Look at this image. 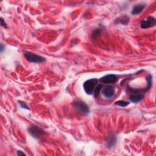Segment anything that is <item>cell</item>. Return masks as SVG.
I'll list each match as a JSON object with an SVG mask.
<instances>
[{
    "instance_id": "obj_1",
    "label": "cell",
    "mask_w": 156,
    "mask_h": 156,
    "mask_svg": "<svg viewBox=\"0 0 156 156\" xmlns=\"http://www.w3.org/2000/svg\"><path fill=\"white\" fill-rule=\"evenodd\" d=\"M99 80L96 78H93L87 81H86L83 84V87L85 93L87 95H92L96 86L98 85V83Z\"/></svg>"
},
{
    "instance_id": "obj_2",
    "label": "cell",
    "mask_w": 156,
    "mask_h": 156,
    "mask_svg": "<svg viewBox=\"0 0 156 156\" xmlns=\"http://www.w3.org/2000/svg\"><path fill=\"white\" fill-rule=\"evenodd\" d=\"M24 56L26 58V59L31 63L38 64L44 62L46 61V59H45V57L37 54H35L32 52L28 51L24 52Z\"/></svg>"
},
{
    "instance_id": "obj_3",
    "label": "cell",
    "mask_w": 156,
    "mask_h": 156,
    "mask_svg": "<svg viewBox=\"0 0 156 156\" xmlns=\"http://www.w3.org/2000/svg\"><path fill=\"white\" fill-rule=\"evenodd\" d=\"M72 105L77 112L82 114L87 115L90 112L88 106L83 101H75Z\"/></svg>"
},
{
    "instance_id": "obj_4",
    "label": "cell",
    "mask_w": 156,
    "mask_h": 156,
    "mask_svg": "<svg viewBox=\"0 0 156 156\" xmlns=\"http://www.w3.org/2000/svg\"><path fill=\"white\" fill-rule=\"evenodd\" d=\"M119 77L116 75H113V74H109V75H107L103 77H102L99 80L101 83L104 84H113L116 83L118 81Z\"/></svg>"
},
{
    "instance_id": "obj_5",
    "label": "cell",
    "mask_w": 156,
    "mask_h": 156,
    "mask_svg": "<svg viewBox=\"0 0 156 156\" xmlns=\"http://www.w3.org/2000/svg\"><path fill=\"white\" fill-rule=\"evenodd\" d=\"M28 132L32 137L39 139L41 137H44L45 135V131L43 129L40 128L39 127L36 126H32L30 127L29 128H28Z\"/></svg>"
},
{
    "instance_id": "obj_6",
    "label": "cell",
    "mask_w": 156,
    "mask_h": 156,
    "mask_svg": "<svg viewBox=\"0 0 156 156\" xmlns=\"http://www.w3.org/2000/svg\"><path fill=\"white\" fill-rule=\"evenodd\" d=\"M115 93V90L113 87L111 85H106L102 90V94L106 99H110L112 98Z\"/></svg>"
},
{
    "instance_id": "obj_7",
    "label": "cell",
    "mask_w": 156,
    "mask_h": 156,
    "mask_svg": "<svg viewBox=\"0 0 156 156\" xmlns=\"http://www.w3.org/2000/svg\"><path fill=\"white\" fill-rule=\"evenodd\" d=\"M156 24V20L154 17L150 16L147 17L146 20L142 21L140 23V27L142 29H148L151 27H154Z\"/></svg>"
},
{
    "instance_id": "obj_8",
    "label": "cell",
    "mask_w": 156,
    "mask_h": 156,
    "mask_svg": "<svg viewBox=\"0 0 156 156\" xmlns=\"http://www.w3.org/2000/svg\"><path fill=\"white\" fill-rule=\"evenodd\" d=\"M144 97H145L144 93H132L130 95L129 100L132 102H134V103H137V102H138L140 101H142Z\"/></svg>"
},
{
    "instance_id": "obj_9",
    "label": "cell",
    "mask_w": 156,
    "mask_h": 156,
    "mask_svg": "<svg viewBox=\"0 0 156 156\" xmlns=\"http://www.w3.org/2000/svg\"><path fill=\"white\" fill-rule=\"evenodd\" d=\"M146 7V5L145 4H138L135 6H134L133 9L131 12V14L133 15H138L143 12L144 9Z\"/></svg>"
},
{
    "instance_id": "obj_10",
    "label": "cell",
    "mask_w": 156,
    "mask_h": 156,
    "mask_svg": "<svg viewBox=\"0 0 156 156\" xmlns=\"http://www.w3.org/2000/svg\"><path fill=\"white\" fill-rule=\"evenodd\" d=\"M117 142V138L115 135H111L108 137L107 141V147L108 148H111Z\"/></svg>"
},
{
    "instance_id": "obj_11",
    "label": "cell",
    "mask_w": 156,
    "mask_h": 156,
    "mask_svg": "<svg viewBox=\"0 0 156 156\" xmlns=\"http://www.w3.org/2000/svg\"><path fill=\"white\" fill-rule=\"evenodd\" d=\"M129 20L130 18L128 15H124L119 17L117 19V21H118V23H120V24H123V25H127V24H128L129 22Z\"/></svg>"
},
{
    "instance_id": "obj_12",
    "label": "cell",
    "mask_w": 156,
    "mask_h": 156,
    "mask_svg": "<svg viewBox=\"0 0 156 156\" xmlns=\"http://www.w3.org/2000/svg\"><path fill=\"white\" fill-rule=\"evenodd\" d=\"M146 80L147 82V87L145 88V90L147 92V91H149L152 87V83H153V76H152V75H149L146 77Z\"/></svg>"
},
{
    "instance_id": "obj_13",
    "label": "cell",
    "mask_w": 156,
    "mask_h": 156,
    "mask_svg": "<svg viewBox=\"0 0 156 156\" xmlns=\"http://www.w3.org/2000/svg\"><path fill=\"white\" fill-rule=\"evenodd\" d=\"M102 29L101 28L96 29L92 32V39H96L98 37H99L102 33Z\"/></svg>"
},
{
    "instance_id": "obj_14",
    "label": "cell",
    "mask_w": 156,
    "mask_h": 156,
    "mask_svg": "<svg viewBox=\"0 0 156 156\" xmlns=\"http://www.w3.org/2000/svg\"><path fill=\"white\" fill-rule=\"evenodd\" d=\"M102 88V84H98L96 87L95 88V90H94V96H95V98H98V96H99L100 95V93L101 92V90Z\"/></svg>"
},
{
    "instance_id": "obj_15",
    "label": "cell",
    "mask_w": 156,
    "mask_h": 156,
    "mask_svg": "<svg viewBox=\"0 0 156 156\" xmlns=\"http://www.w3.org/2000/svg\"><path fill=\"white\" fill-rule=\"evenodd\" d=\"M129 104H130V102H126V101H121V100L117 101L115 102V105L122 107H127L128 106H129Z\"/></svg>"
},
{
    "instance_id": "obj_16",
    "label": "cell",
    "mask_w": 156,
    "mask_h": 156,
    "mask_svg": "<svg viewBox=\"0 0 156 156\" xmlns=\"http://www.w3.org/2000/svg\"><path fill=\"white\" fill-rule=\"evenodd\" d=\"M18 102L19 104H20V106H21V107L23 109H26L27 110H29V108L28 107V105L26 104V102H24L23 101H18Z\"/></svg>"
},
{
    "instance_id": "obj_17",
    "label": "cell",
    "mask_w": 156,
    "mask_h": 156,
    "mask_svg": "<svg viewBox=\"0 0 156 156\" xmlns=\"http://www.w3.org/2000/svg\"><path fill=\"white\" fill-rule=\"evenodd\" d=\"M1 26L4 28H7V23L5 22V20H4V19L1 17Z\"/></svg>"
},
{
    "instance_id": "obj_18",
    "label": "cell",
    "mask_w": 156,
    "mask_h": 156,
    "mask_svg": "<svg viewBox=\"0 0 156 156\" xmlns=\"http://www.w3.org/2000/svg\"><path fill=\"white\" fill-rule=\"evenodd\" d=\"M17 155H25L26 154H24V153H23L22 151H17Z\"/></svg>"
},
{
    "instance_id": "obj_19",
    "label": "cell",
    "mask_w": 156,
    "mask_h": 156,
    "mask_svg": "<svg viewBox=\"0 0 156 156\" xmlns=\"http://www.w3.org/2000/svg\"><path fill=\"white\" fill-rule=\"evenodd\" d=\"M3 50H4V46L1 44V52L3 51Z\"/></svg>"
}]
</instances>
